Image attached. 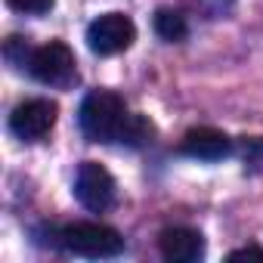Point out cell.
<instances>
[{"label": "cell", "mask_w": 263, "mask_h": 263, "mask_svg": "<svg viewBox=\"0 0 263 263\" xmlns=\"http://www.w3.org/2000/svg\"><path fill=\"white\" fill-rule=\"evenodd\" d=\"M158 248H161V257L171 263H195L204 257V235L189 226H174L161 232Z\"/></svg>", "instance_id": "7"}, {"label": "cell", "mask_w": 263, "mask_h": 263, "mask_svg": "<svg viewBox=\"0 0 263 263\" xmlns=\"http://www.w3.org/2000/svg\"><path fill=\"white\" fill-rule=\"evenodd\" d=\"M130 111L111 90H93L81 102V130L93 143H121Z\"/></svg>", "instance_id": "1"}, {"label": "cell", "mask_w": 263, "mask_h": 263, "mask_svg": "<svg viewBox=\"0 0 263 263\" xmlns=\"http://www.w3.org/2000/svg\"><path fill=\"white\" fill-rule=\"evenodd\" d=\"M59 245L78 257H118L124 251L121 232L105 223H71L59 232Z\"/></svg>", "instance_id": "2"}, {"label": "cell", "mask_w": 263, "mask_h": 263, "mask_svg": "<svg viewBox=\"0 0 263 263\" xmlns=\"http://www.w3.org/2000/svg\"><path fill=\"white\" fill-rule=\"evenodd\" d=\"M74 195L87 211L102 214L115 204V177L102 164L84 161L78 167V177H74Z\"/></svg>", "instance_id": "6"}, {"label": "cell", "mask_w": 263, "mask_h": 263, "mask_svg": "<svg viewBox=\"0 0 263 263\" xmlns=\"http://www.w3.org/2000/svg\"><path fill=\"white\" fill-rule=\"evenodd\" d=\"M28 71H31V78H37L41 84L65 87V84H71V78H74V53H71L68 44L50 41V44L31 50V56H28Z\"/></svg>", "instance_id": "4"}, {"label": "cell", "mask_w": 263, "mask_h": 263, "mask_svg": "<svg viewBox=\"0 0 263 263\" xmlns=\"http://www.w3.org/2000/svg\"><path fill=\"white\" fill-rule=\"evenodd\" d=\"M56 115H59V105L50 102V99H25L13 108L10 115V130L25 140V143H37L44 140L53 124H56Z\"/></svg>", "instance_id": "5"}, {"label": "cell", "mask_w": 263, "mask_h": 263, "mask_svg": "<svg viewBox=\"0 0 263 263\" xmlns=\"http://www.w3.org/2000/svg\"><path fill=\"white\" fill-rule=\"evenodd\" d=\"M189 158H198V161H220L229 155L232 143L223 130H214V127H195L183 137V146H180Z\"/></svg>", "instance_id": "8"}, {"label": "cell", "mask_w": 263, "mask_h": 263, "mask_svg": "<svg viewBox=\"0 0 263 263\" xmlns=\"http://www.w3.org/2000/svg\"><path fill=\"white\" fill-rule=\"evenodd\" d=\"M229 260H232V263H238V260H263V248H257V245L238 248V251H232V254H229Z\"/></svg>", "instance_id": "12"}, {"label": "cell", "mask_w": 263, "mask_h": 263, "mask_svg": "<svg viewBox=\"0 0 263 263\" xmlns=\"http://www.w3.org/2000/svg\"><path fill=\"white\" fill-rule=\"evenodd\" d=\"M155 31H158L161 41L180 44V41H186L189 25H186V16L183 13H177V10H158L155 13Z\"/></svg>", "instance_id": "9"}, {"label": "cell", "mask_w": 263, "mask_h": 263, "mask_svg": "<svg viewBox=\"0 0 263 263\" xmlns=\"http://www.w3.org/2000/svg\"><path fill=\"white\" fill-rule=\"evenodd\" d=\"M152 137H155L152 121L143 118V115H130V121H127V127H124L121 143H127V146H146V143H152Z\"/></svg>", "instance_id": "10"}, {"label": "cell", "mask_w": 263, "mask_h": 263, "mask_svg": "<svg viewBox=\"0 0 263 263\" xmlns=\"http://www.w3.org/2000/svg\"><path fill=\"white\" fill-rule=\"evenodd\" d=\"M245 158H248L251 164H260V167H263V140L248 143V146H245Z\"/></svg>", "instance_id": "13"}, {"label": "cell", "mask_w": 263, "mask_h": 263, "mask_svg": "<svg viewBox=\"0 0 263 263\" xmlns=\"http://www.w3.org/2000/svg\"><path fill=\"white\" fill-rule=\"evenodd\" d=\"M7 4H10L13 10L25 13V16H44V13H50V10H53L56 0H7Z\"/></svg>", "instance_id": "11"}, {"label": "cell", "mask_w": 263, "mask_h": 263, "mask_svg": "<svg viewBox=\"0 0 263 263\" xmlns=\"http://www.w3.org/2000/svg\"><path fill=\"white\" fill-rule=\"evenodd\" d=\"M134 41H137V25L124 13H105L93 19L87 28V47L96 56H118Z\"/></svg>", "instance_id": "3"}]
</instances>
